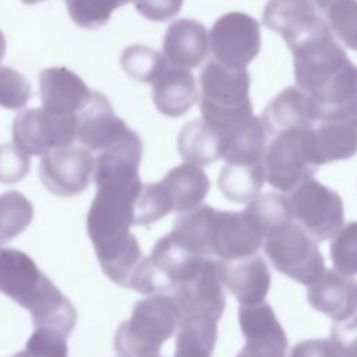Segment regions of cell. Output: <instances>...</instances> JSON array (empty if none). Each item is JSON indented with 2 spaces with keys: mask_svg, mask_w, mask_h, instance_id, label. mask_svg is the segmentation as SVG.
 <instances>
[{
  "mask_svg": "<svg viewBox=\"0 0 357 357\" xmlns=\"http://www.w3.org/2000/svg\"><path fill=\"white\" fill-rule=\"evenodd\" d=\"M77 132V114H56L45 107L21 110L13 123L14 144L32 156L71 146Z\"/></svg>",
  "mask_w": 357,
  "mask_h": 357,
  "instance_id": "cell-6",
  "label": "cell"
},
{
  "mask_svg": "<svg viewBox=\"0 0 357 357\" xmlns=\"http://www.w3.org/2000/svg\"><path fill=\"white\" fill-rule=\"evenodd\" d=\"M356 303H357V282H356ZM357 314V312H356Z\"/></svg>",
  "mask_w": 357,
  "mask_h": 357,
  "instance_id": "cell-44",
  "label": "cell"
},
{
  "mask_svg": "<svg viewBox=\"0 0 357 357\" xmlns=\"http://www.w3.org/2000/svg\"><path fill=\"white\" fill-rule=\"evenodd\" d=\"M332 32L350 49L357 50V0H340L326 11Z\"/></svg>",
  "mask_w": 357,
  "mask_h": 357,
  "instance_id": "cell-34",
  "label": "cell"
},
{
  "mask_svg": "<svg viewBox=\"0 0 357 357\" xmlns=\"http://www.w3.org/2000/svg\"><path fill=\"white\" fill-rule=\"evenodd\" d=\"M31 169L29 155L14 142L0 145V183L14 184L22 180Z\"/></svg>",
  "mask_w": 357,
  "mask_h": 357,
  "instance_id": "cell-36",
  "label": "cell"
},
{
  "mask_svg": "<svg viewBox=\"0 0 357 357\" xmlns=\"http://www.w3.org/2000/svg\"><path fill=\"white\" fill-rule=\"evenodd\" d=\"M311 100L315 121H340L357 128V66L347 67L333 84Z\"/></svg>",
  "mask_w": 357,
  "mask_h": 357,
  "instance_id": "cell-21",
  "label": "cell"
},
{
  "mask_svg": "<svg viewBox=\"0 0 357 357\" xmlns=\"http://www.w3.org/2000/svg\"><path fill=\"white\" fill-rule=\"evenodd\" d=\"M236 357H251V356H250L248 353H245L244 350H241V351H238V353H237V356H236Z\"/></svg>",
  "mask_w": 357,
  "mask_h": 357,
  "instance_id": "cell-42",
  "label": "cell"
},
{
  "mask_svg": "<svg viewBox=\"0 0 357 357\" xmlns=\"http://www.w3.org/2000/svg\"><path fill=\"white\" fill-rule=\"evenodd\" d=\"M238 324L251 357H286L287 336L269 303L240 305Z\"/></svg>",
  "mask_w": 357,
  "mask_h": 357,
  "instance_id": "cell-11",
  "label": "cell"
},
{
  "mask_svg": "<svg viewBox=\"0 0 357 357\" xmlns=\"http://www.w3.org/2000/svg\"><path fill=\"white\" fill-rule=\"evenodd\" d=\"M160 183L169 197L172 211L181 213L201 206L211 188L206 173L191 163L170 169Z\"/></svg>",
  "mask_w": 357,
  "mask_h": 357,
  "instance_id": "cell-24",
  "label": "cell"
},
{
  "mask_svg": "<svg viewBox=\"0 0 357 357\" xmlns=\"http://www.w3.org/2000/svg\"><path fill=\"white\" fill-rule=\"evenodd\" d=\"M331 258L335 269L344 276L357 275V222H350L333 237Z\"/></svg>",
  "mask_w": 357,
  "mask_h": 357,
  "instance_id": "cell-33",
  "label": "cell"
},
{
  "mask_svg": "<svg viewBox=\"0 0 357 357\" xmlns=\"http://www.w3.org/2000/svg\"><path fill=\"white\" fill-rule=\"evenodd\" d=\"M290 50L296 84L310 98L319 96L353 64L326 22L294 43Z\"/></svg>",
  "mask_w": 357,
  "mask_h": 357,
  "instance_id": "cell-4",
  "label": "cell"
},
{
  "mask_svg": "<svg viewBox=\"0 0 357 357\" xmlns=\"http://www.w3.org/2000/svg\"><path fill=\"white\" fill-rule=\"evenodd\" d=\"M180 314L166 294H152L138 300L128 321L114 335V351L119 357H153L162 344L178 328Z\"/></svg>",
  "mask_w": 357,
  "mask_h": 357,
  "instance_id": "cell-2",
  "label": "cell"
},
{
  "mask_svg": "<svg viewBox=\"0 0 357 357\" xmlns=\"http://www.w3.org/2000/svg\"><path fill=\"white\" fill-rule=\"evenodd\" d=\"M311 1H312V4L317 6L319 10L326 11L331 6H333L335 3H337V1H340V0H311Z\"/></svg>",
  "mask_w": 357,
  "mask_h": 357,
  "instance_id": "cell-40",
  "label": "cell"
},
{
  "mask_svg": "<svg viewBox=\"0 0 357 357\" xmlns=\"http://www.w3.org/2000/svg\"><path fill=\"white\" fill-rule=\"evenodd\" d=\"M307 298L312 308L336 322L346 321L357 312L356 282L336 269H326L312 282Z\"/></svg>",
  "mask_w": 357,
  "mask_h": 357,
  "instance_id": "cell-18",
  "label": "cell"
},
{
  "mask_svg": "<svg viewBox=\"0 0 357 357\" xmlns=\"http://www.w3.org/2000/svg\"><path fill=\"white\" fill-rule=\"evenodd\" d=\"M22 3H25V4H35V3H38V1H43V0H21Z\"/></svg>",
  "mask_w": 357,
  "mask_h": 357,
  "instance_id": "cell-43",
  "label": "cell"
},
{
  "mask_svg": "<svg viewBox=\"0 0 357 357\" xmlns=\"http://www.w3.org/2000/svg\"><path fill=\"white\" fill-rule=\"evenodd\" d=\"M6 47H7V42H6V36L4 33L0 31V63L6 54Z\"/></svg>",
  "mask_w": 357,
  "mask_h": 357,
  "instance_id": "cell-41",
  "label": "cell"
},
{
  "mask_svg": "<svg viewBox=\"0 0 357 357\" xmlns=\"http://www.w3.org/2000/svg\"><path fill=\"white\" fill-rule=\"evenodd\" d=\"M32 96L29 81L11 67H0V106L21 109Z\"/></svg>",
  "mask_w": 357,
  "mask_h": 357,
  "instance_id": "cell-35",
  "label": "cell"
},
{
  "mask_svg": "<svg viewBox=\"0 0 357 357\" xmlns=\"http://www.w3.org/2000/svg\"><path fill=\"white\" fill-rule=\"evenodd\" d=\"M218 337V325L181 322L176 335L173 357H211Z\"/></svg>",
  "mask_w": 357,
  "mask_h": 357,
  "instance_id": "cell-30",
  "label": "cell"
},
{
  "mask_svg": "<svg viewBox=\"0 0 357 357\" xmlns=\"http://www.w3.org/2000/svg\"><path fill=\"white\" fill-rule=\"evenodd\" d=\"M199 84L202 119L212 127L226 130L252 114L247 68H229L211 60L201 71Z\"/></svg>",
  "mask_w": 357,
  "mask_h": 357,
  "instance_id": "cell-3",
  "label": "cell"
},
{
  "mask_svg": "<svg viewBox=\"0 0 357 357\" xmlns=\"http://www.w3.org/2000/svg\"><path fill=\"white\" fill-rule=\"evenodd\" d=\"M130 0H66L71 20L81 28L96 29L103 26L112 13Z\"/></svg>",
  "mask_w": 357,
  "mask_h": 357,
  "instance_id": "cell-31",
  "label": "cell"
},
{
  "mask_svg": "<svg viewBox=\"0 0 357 357\" xmlns=\"http://www.w3.org/2000/svg\"><path fill=\"white\" fill-rule=\"evenodd\" d=\"M219 276L237 298L240 305H252L265 301L271 287V271L259 255L236 261L218 259Z\"/></svg>",
  "mask_w": 357,
  "mask_h": 357,
  "instance_id": "cell-14",
  "label": "cell"
},
{
  "mask_svg": "<svg viewBox=\"0 0 357 357\" xmlns=\"http://www.w3.org/2000/svg\"><path fill=\"white\" fill-rule=\"evenodd\" d=\"M128 127L113 110L109 99L92 92L89 103L78 114V141L91 151H105L116 144Z\"/></svg>",
  "mask_w": 357,
  "mask_h": 357,
  "instance_id": "cell-15",
  "label": "cell"
},
{
  "mask_svg": "<svg viewBox=\"0 0 357 357\" xmlns=\"http://www.w3.org/2000/svg\"><path fill=\"white\" fill-rule=\"evenodd\" d=\"M293 218L318 243L335 237L344 222V208L340 195L310 178L291 191Z\"/></svg>",
  "mask_w": 357,
  "mask_h": 357,
  "instance_id": "cell-7",
  "label": "cell"
},
{
  "mask_svg": "<svg viewBox=\"0 0 357 357\" xmlns=\"http://www.w3.org/2000/svg\"><path fill=\"white\" fill-rule=\"evenodd\" d=\"M289 357H342L333 340L315 337L305 339L293 346Z\"/></svg>",
  "mask_w": 357,
  "mask_h": 357,
  "instance_id": "cell-39",
  "label": "cell"
},
{
  "mask_svg": "<svg viewBox=\"0 0 357 357\" xmlns=\"http://www.w3.org/2000/svg\"><path fill=\"white\" fill-rule=\"evenodd\" d=\"M120 63L130 77L145 84H155L167 68L165 56L145 45L126 47Z\"/></svg>",
  "mask_w": 357,
  "mask_h": 357,
  "instance_id": "cell-28",
  "label": "cell"
},
{
  "mask_svg": "<svg viewBox=\"0 0 357 357\" xmlns=\"http://www.w3.org/2000/svg\"><path fill=\"white\" fill-rule=\"evenodd\" d=\"M305 146L314 166L350 159L357 153V128L347 123L324 121L305 130Z\"/></svg>",
  "mask_w": 357,
  "mask_h": 357,
  "instance_id": "cell-20",
  "label": "cell"
},
{
  "mask_svg": "<svg viewBox=\"0 0 357 357\" xmlns=\"http://www.w3.org/2000/svg\"><path fill=\"white\" fill-rule=\"evenodd\" d=\"M264 245V237L255 230L244 211H216L212 234L211 257L236 261L252 257Z\"/></svg>",
  "mask_w": 357,
  "mask_h": 357,
  "instance_id": "cell-12",
  "label": "cell"
},
{
  "mask_svg": "<svg viewBox=\"0 0 357 357\" xmlns=\"http://www.w3.org/2000/svg\"><path fill=\"white\" fill-rule=\"evenodd\" d=\"M331 339L342 357H357V315L333 324Z\"/></svg>",
  "mask_w": 357,
  "mask_h": 357,
  "instance_id": "cell-37",
  "label": "cell"
},
{
  "mask_svg": "<svg viewBox=\"0 0 357 357\" xmlns=\"http://www.w3.org/2000/svg\"><path fill=\"white\" fill-rule=\"evenodd\" d=\"M305 130L283 131L275 135L266 146L262 159L265 180L282 192L294 191L312 178L318 169L307 152Z\"/></svg>",
  "mask_w": 357,
  "mask_h": 357,
  "instance_id": "cell-8",
  "label": "cell"
},
{
  "mask_svg": "<svg viewBox=\"0 0 357 357\" xmlns=\"http://www.w3.org/2000/svg\"><path fill=\"white\" fill-rule=\"evenodd\" d=\"M0 293L28 310L35 328L68 336L75 326L74 305L24 251L0 247Z\"/></svg>",
  "mask_w": 357,
  "mask_h": 357,
  "instance_id": "cell-1",
  "label": "cell"
},
{
  "mask_svg": "<svg viewBox=\"0 0 357 357\" xmlns=\"http://www.w3.org/2000/svg\"><path fill=\"white\" fill-rule=\"evenodd\" d=\"M137 11L151 21H166L176 17L183 0H134Z\"/></svg>",
  "mask_w": 357,
  "mask_h": 357,
  "instance_id": "cell-38",
  "label": "cell"
},
{
  "mask_svg": "<svg viewBox=\"0 0 357 357\" xmlns=\"http://www.w3.org/2000/svg\"><path fill=\"white\" fill-rule=\"evenodd\" d=\"M222 148L220 156L226 163L234 165H258L262 163L268 134L261 117L250 116L238 124L220 130Z\"/></svg>",
  "mask_w": 357,
  "mask_h": 357,
  "instance_id": "cell-22",
  "label": "cell"
},
{
  "mask_svg": "<svg viewBox=\"0 0 357 357\" xmlns=\"http://www.w3.org/2000/svg\"><path fill=\"white\" fill-rule=\"evenodd\" d=\"M162 49L166 61L173 67L195 68L209 53L206 28L191 18L176 20L165 32Z\"/></svg>",
  "mask_w": 357,
  "mask_h": 357,
  "instance_id": "cell-17",
  "label": "cell"
},
{
  "mask_svg": "<svg viewBox=\"0 0 357 357\" xmlns=\"http://www.w3.org/2000/svg\"><path fill=\"white\" fill-rule=\"evenodd\" d=\"M261 120L268 137L283 131L310 128L315 123L311 98L298 86H289L278 93L265 107Z\"/></svg>",
  "mask_w": 357,
  "mask_h": 357,
  "instance_id": "cell-19",
  "label": "cell"
},
{
  "mask_svg": "<svg viewBox=\"0 0 357 357\" xmlns=\"http://www.w3.org/2000/svg\"><path fill=\"white\" fill-rule=\"evenodd\" d=\"M177 148L187 163L209 166L222 158V131L208 124L204 119L192 120L181 128Z\"/></svg>",
  "mask_w": 357,
  "mask_h": 357,
  "instance_id": "cell-25",
  "label": "cell"
},
{
  "mask_svg": "<svg viewBox=\"0 0 357 357\" xmlns=\"http://www.w3.org/2000/svg\"><path fill=\"white\" fill-rule=\"evenodd\" d=\"M262 22L291 47L325 21L311 0H269L262 14Z\"/></svg>",
  "mask_w": 357,
  "mask_h": 357,
  "instance_id": "cell-16",
  "label": "cell"
},
{
  "mask_svg": "<svg viewBox=\"0 0 357 357\" xmlns=\"http://www.w3.org/2000/svg\"><path fill=\"white\" fill-rule=\"evenodd\" d=\"M209 43L216 61L229 68L243 70L259 53V25L244 13L223 14L211 28Z\"/></svg>",
  "mask_w": 357,
  "mask_h": 357,
  "instance_id": "cell-9",
  "label": "cell"
},
{
  "mask_svg": "<svg viewBox=\"0 0 357 357\" xmlns=\"http://www.w3.org/2000/svg\"><path fill=\"white\" fill-rule=\"evenodd\" d=\"M169 212H172V205L162 183H145L135 202L134 226L153 223Z\"/></svg>",
  "mask_w": 357,
  "mask_h": 357,
  "instance_id": "cell-32",
  "label": "cell"
},
{
  "mask_svg": "<svg viewBox=\"0 0 357 357\" xmlns=\"http://www.w3.org/2000/svg\"><path fill=\"white\" fill-rule=\"evenodd\" d=\"M33 206L29 199L15 190L0 195V244L21 234L32 222Z\"/></svg>",
  "mask_w": 357,
  "mask_h": 357,
  "instance_id": "cell-29",
  "label": "cell"
},
{
  "mask_svg": "<svg viewBox=\"0 0 357 357\" xmlns=\"http://www.w3.org/2000/svg\"><path fill=\"white\" fill-rule=\"evenodd\" d=\"M152 100L156 109L169 117L185 114L198 100L197 82L187 68L169 67L153 84Z\"/></svg>",
  "mask_w": 357,
  "mask_h": 357,
  "instance_id": "cell-23",
  "label": "cell"
},
{
  "mask_svg": "<svg viewBox=\"0 0 357 357\" xmlns=\"http://www.w3.org/2000/svg\"><path fill=\"white\" fill-rule=\"evenodd\" d=\"M92 92L85 82L66 67H49L39 73L42 107L56 114H79Z\"/></svg>",
  "mask_w": 357,
  "mask_h": 357,
  "instance_id": "cell-13",
  "label": "cell"
},
{
  "mask_svg": "<svg viewBox=\"0 0 357 357\" xmlns=\"http://www.w3.org/2000/svg\"><path fill=\"white\" fill-rule=\"evenodd\" d=\"M153 357H160V356H153Z\"/></svg>",
  "mask_w": 357,
  "mask_h": 357,
  "instance_id": "cell-45",
  "label": "cell"
},
{
  "mask_svg": "<svg viewBox=\"0 0 357 357\" xmlns=\"http://www.w3.org/2000/svg\"><path fill=\"white\" fill-rule=\"evenodd\" d=\"M95 163L88 149L78 146L53 149L39 162V178L52 194L75 197L88 188Z\"/></svg>",
  "mask_w": 357,
  "mask_h": 357,
  "instance_id": "cell-10",
  "label": "cell"
},
{
  "mask_svg": "<svg viewBox=\"0 0 357 357\" xmlns=\"http://www.w3.org/2000/svg\"><path fill=\"white\" fill-rule=\"evenodd\" d=\"M244 213L264 238L282 231L294 219L290 198L275 192L255 197L245 206Z\"/></svg>",
  "mask_w": 357,
  "mask_h": 357,
  "instance_id": "cell-26",
  "label": "cell"
},
{
  "mask_svg": "<svg viewBox=\"0 0 357 357\" xmlns=\"http://www.w3.org/2000/svg\"><path fill=\"white\" fill-rule=\"evenodd\" d=\"M264 251L278 272L305 286H310L326 271L317 241L294 222L268 237Z\"/></svg>",
  "mask_w": 357,
  "mask_h": 357,
  "instance_id": "cell-5",
  "label": "cell"
},
{
  "mask_svg": "<svg viewBox=\"0 0 357 357\" xmlns=\"http://www.w3.org/2000/svg\"><path fill=\"white\" fill-rule=\"evenodd\" d=\"M265 181L262 163L234 165L225 163L220 169L218 187L225 198L231 202L243 204L252 201L261 191Z\"/></svg>",
  "mask_w": 357,
  "mask_h": 357,
  "instance_id": "cell-27",
  "label": "cell"
}]
</instances>
